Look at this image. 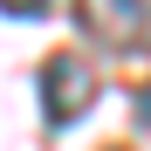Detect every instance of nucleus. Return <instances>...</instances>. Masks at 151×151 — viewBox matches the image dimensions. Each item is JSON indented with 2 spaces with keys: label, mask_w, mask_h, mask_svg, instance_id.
Segmentation results:
<instances>
[{
  "label": "nucleus",
  "mask_w": 151,
  "mask_h": 151,
  "mask_svg": "<svg viewBox=\"0 0 151 151\" xmlns=\"http://www.w3.org/2000/svg\"><path fill=\"white\" fill-rule=\"evenodd\" d=\"M89 103H96V69H89L83 55H55V62L41 69V110H48L55 131H62V124H76Z\"/></svg>",
  "instance_id": "obj_1"
},
{
  "label": "nucleus",
  "mask_w": 151,
  "mask_h": 151,
  "mask_svg": "<svg viewBox=\"0 0 151 151\" xmlns=\"http://www.w3.org/2000/svg\"><path fill=\"white\" fill-rule=\"evenodd\" d=\"M83 21H89L96 35H137V28H144V7L124 0V14H83Z\"/></svg>",
  "instance_id": "obj_2"
},
{
  "label": "nucleus",
  "mask_w": 151,
  "mask_h": 151,
  "mask_svg": "<svg viewBox=\"0 0 151 151\" xmlns=\"http://www.w3.org/2000/svg\"><path fill=\"white\" fill-rule=\"evenodd\" d=\"M137 124H144V131H151V83L137 89Z\"/></svg>",
  "instance_id": "obj_3"
}]
</instances>
